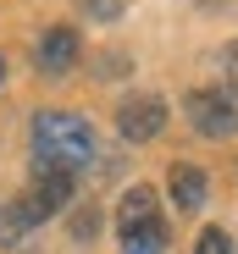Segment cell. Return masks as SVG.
I'll return each mask as SVG.
<instances>
[{
  "label": "cell",
  "mask_w": 238,
  "mask_h": 254,
  "mask_svg": "<svg viewBox=\"0 0 238 254\" xmlns=\"http://www.w3.org/2000/svg\"><path fill=\"white\" fill-rule=\"evenodd\" d=\"M94 160V127L72 111H39L33 116V172H83Z\"/></svg>",
  "instance_id": "1"
},
{
  "label": "cell",
  "mask_w": 238,
  "mask_h": 254,
  "mask_svg": "<svg viewBox=\"0 0 238 254\" xmlns=\"http://www.w3.org/2000/svg\"><path fill=\"white\" fill-rule=\"evenodd\" d=\"M188 122H194V133H205V138H233L238 133V100L222 94V89H194L183 100Z\"/></svg>",
  "instance_id": "2"
},
{
  "label": "cell",
  "mask_w": 238,
  "mask_h": 254,
  "mask_svg": "<svg viewBox=\"0 0 238 254\" xmlns=\"http://www.w3.org/2000/svg\"><path fill=\"white\" fill-rule=\"evenodd\" d=\"M72 172H33V183H28V193L17 199V210L28 216V227H39V221H50L61 204H72Z\"/></svg>",
  "instance_id": "3"
},
{
  "label": "cell",
  "mask_w": 238,
  "mask_h": 254,
  "mask_svg": "<svg viewBox=\"0 0 238 254\" xmlns=\"http://www.w3.org/2000/svg\"><path fill=\"white\" fill-rule=\"evenodd\" d=\"M116 127H122V138H133V144L155 138V133L166 127V100H161V94H133V100H122Z\"/></svg>",
  "instance_id": "4"
},
{
  "label": "cell",
  "mask_w": 238,
  "mask_h": 254,
  "mask_svg": "<svg viewBox=\"0 0 238 254\" xmlns=\"http://www.w3.org/2000/svg\"><path fill=\"white\" fill-rule=\"evenodd\" d=\"M78 56H83V45H78V28H45V39L33 45V61L45 77H67L78 66Z\"/></svg>",
  "instance_id": "5"
},
{
  "label": "cell",
  "mask_w": 238,
  "mask_h": 254,
  "mask_svg": "<svg viewBox=\"0 0 238 254\" xmlns=\"http://www.w3.org/2000/svg\"><path fill=\"white\" fill-rule=\"evenodd\" d=\"M122 232V254H161L166 249V221L161 216H150V221H128V227H116Z\"/></svg>",
  "instance_id": "6"
},
{
  "label": "cell",
  "mask_w": 238,
  "mask_h": 254,
  "mask_svg": "<svg viewBox=\"0 0 238 254\" xmlns=\"http://www.w3.org/2000/svg\"><path fill=\"white\" fill-rule=\"evenodd\" d=\"M205 172L200 166H172V199H177V210H200L205 204Z\"/></svg>",
  "instance_id": "7"
},
{
  "label": "cell",
  "mask_w": 238,
  "mask_h": 254,
  "mask_svg": "<svg viewBox=\"0 0 238 254\" xmlns=\"http://www.w3.org/2000/svg\"><path fill=\"white\" fill-rule=\"evenodd\" d=\"M150 216H161V210H155V188H128V193H122V210H116V227L150 221Z\"/></svg>",
  "instance_id": "8"
},
{
  "label": "cell",
  "mask_w": 238,
  "mask_h": 254,
  "mask_svg": "<svg viewBox=\"0 0 238 254\" xmlns=\"http://www.w3.org/2000/svg\"><path fill=\"white\" fill-rule=\"evenodd\" d=\"M28 238V216L17 204H0V243H22Z\"/></svg>",
  "instance_id": "9"
},
{
  "label": "cell",
  "mask_w": 238,
  "mask_h": 254,
  "mask_svg": "<svg viewBox=\"0 0 238 254\" xmlns=\"http://www.w3.org/2000/svg\"><path fill=\"white\" fill-rule=\"evenodd\" d=\"M194 254H233V238H227L222 227H205V232H200V249H194Z\"/></svg>",
  "instance_id": "10"
},
{
  "label": "cell",
  "mask_w": 238,
  "mask_h": 254,
  "mask_svg": "<svg viewBox=\"0 0 238 254\" xmlns=\"http://www.w3.org/2000/svg\"><path fill=\"white\" fill-rule=\"evenodd\" d=\"M83 11L100 17V22H116V17H122V0H83Z\"/></svg>",
  "instance_id": "11"
},
{
  "label": "cell",
  "mask_w": 238,
  "mask_h": 254,
  "mask_svg": "<svg viewBox=\"0 0 238 254\" xmlns=\"http://www.w3.org/2000/svg\"><path fill=\"white\" fill-rule=\"evenodd\" d=\"M100 232V216L94 210H78V221H72V238H94Z\"/></svg>",
  "instance_id": "12"
},
{
  "label": "cell",
  "mask_w": 238,
  "mask_h": 254,
  "mask_svg": "<svg viewBox=\"0 0 238 254\" xmlns=\"http://www.w3.org/2000/svg\"><path fill=\"white\" fill-rule=\"evenodd\" d=\"M222 72H227V83L238 89V45H227V56H222Z\"/></svg>",
  "instance_id": "13"
},
{
  "label": "cell",
  "mask_w": 238,
  "mask_h": 254,
  "mask_svg": "<svg viewBox=\"0 0 238 254\" xmlns=\"http://www.w3.org/2000/svg\"><path fill=\"white\" fill-rule=\"evenodd\" d=\"M0 83H6V56H0Z\"/></svg>",
  "instance_id": "14"
}]
</instances>
